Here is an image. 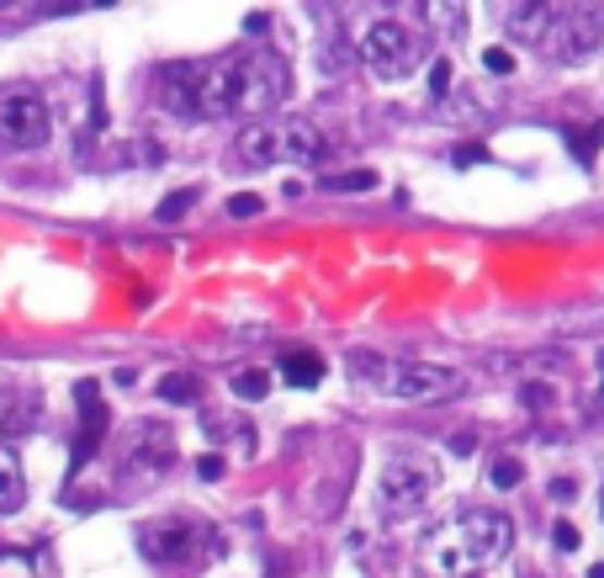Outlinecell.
Returning a JSON list of instances; mask_svg holds the SVG:
<instances>
[{
	"mask_svg": "<svg viewBox=\"0 0 604 578\" xmlns=\"http://www.w3.org/2000/svg\"><path fill=\"white\" fill-rule=\"evenodd\" d=\"M282 377H286V388H319L323 382V356H313V351H286Z\"/></svg>",
	"mask_w": 604,
	"mask_h": 578,
	"instance_id": "15",
	"label": "cell"
},
{
	"mask_svg": "<svg viewBox=\"0 0 604 578\" xmlns=\"http://www.w3.org/2000/svg\"><path fill=\"white\" fill-rule=\"evenodd\" d=\"M578 494V483H572V478H557V483H552V499H572Z\"/></svg>",
	"mask_w": 604,
	"mask_h": 578,
	"instance_id": "29",
	"label": "cell"
},
{
	"mask_svg": "<svg viewBox=\"0 0 604 578\" xmlns=\"http://www.w3.org/2000/svg\"><path fill=\"white\" fill-rule=\"evenodd\" d=\"M435 483H441V472H435L430 456L398 452V456H387V467H382V478H377V504H382L387 520H398V515L424 509L430 494H435Z\"/></svg>",
	"mask_w": 604,
	"mask_h": 578,
	"instance_id": "6",
	"label": "cell"
},
{
	"mask_svg": "<svg viewBox=\"0 0 604 578\" xmlns=\"http://www.w3.org/2000/svg\"><path fill=\"white\" fill-rule=\"evenodd\" d=\"M430 90H435V96L451 90V59H435V70H430Z\"/></svg>",
	"mask_w": 604,
	"mask_h": 578,
	"instance_id": "26",
	"label": "cell"
},
{
	"mask_svg": "<svg viewBox=\"0 0 604 578\" xmlns=\"http://www.w3.org/2000/svg\"><path fill=\"white\" fill-rule=\"evenodd\" d=\"M329 192H371L377 186V170H345V175H323Z\"/></svg>",
	"mask_w": 604,
	"mask_h": 578,
	"instance_id": "17",
	"label": "cell"
},
{
	"mask_svg": "<svg viewBox=\"0 0 604 578\" xmlns=\"http://www.w3.org/2000/svg\"><path fill=\"white\" fill-rule=\"evenodd\" d=\"M22 499H27V478H22V462L11 446H0V515H11V509H22Z\"/></svg>",
	"mask_w": 604,
	"mask_h": 578,
	"instance_id": "14",
	"label": "cell"
},
{
	"mask_svg": "<svg viewBox=\"0 0 604 578\" xmlns=\"http://www.w3.org/2000/svg\"><path fill=\"white\" fill-rule=\"evenodd\" d=\"M515 541V526L504 509H451L419 537V563L430 578H467L498 563Z\"/></svg>",
	"mask_w": 604,
	"mask_h": 578,
	"instance_id": "2",
	"label": "cell"
},
{
	"mask_svg": "<svg viewBox=\"0 0 604 578\" xmlns=\"http://www.w3.org/2000/svg\"><path fill=\"white\" fill-rule=\"evenodd\" d=\"M600 509H604V494H600Z\"/></svg>",
	"mask_w": 604,
	"mask_h": 578,
	"instance_id": "32",
	"label": "cell"
},
{
	"mask_svg": "<svg viewBox=\"0 0 604 578\" xmlns=\"http://www.w3.org/2000/svg\"><path fill=\"white\" fill-rule=\"evenodd\" d=\"M520 462H515V456H498V462H493V483H498V489H515V483H520Z\"/></svg>",
	"mask_w": 604,
	"mask_h": 578,
	"instance_id": "22",
	"label": "cell"
},
{
	"mask_svg": "<svg viewBox=\"0 0 604 578\" xmlns=\"http://www.w3.org/2000/svg\"><path fill=\"white\" fill-rule=\"evenodd\" d=\"M552 11H557V5H546V0L509 5V11H504V33H509V38H525V42H541L546 27H552Z\"/></svg>",
	"mask_w": 604,
	"mask_h": 578,
	"instance_id": "13",
	"label": "cell"
},
{
	"mask_svg": "<svg viewBox=\"0 0 604 578\" xmlns=\"http://www.w3.org/2000/svg\"><path fill=\"white\" fill-rule=\"evenodd\" d=\"M48 107H42V96L33 90H22V85H11V90H0V149H11V155H22V149H42L48 144Z\"/></svg>",
	"mask_w": 604,
	"mask_h": 578,
	"instance_id": "9",
	"label": "cell"
},
{
	"mask_svg": "<svg viewBox=\"0 0 604 578\" xmlns=\"http://www.w3.org/2000/svg\"><path fill=\"white\" fill-rule=\"evenodd\" d=\"M329 155V138L303 118H271L239 133L244 165H319Z\"/></svg>",
	"mask_w": 604,
	"mask_h": 578,
	"instance_id": "4",
	"label": "cell"
},
{
	"mask_svg": "<svg viewBox=\"0 0 604 578\" xmlns=\"http://www.w3.org/2000/svg\"><path fill=\"white\" fill-rule=\"evenodd\" d=\"M75 404H81V441H75V472L96 456L101 435H107V404H101V382H75Z\"/></svg>",
	"mask_w": 604,
	"mask_h": 578,
	"instance_id": "11",
	"label": "cell"
},
{
	"mask_svg": "<svg viewBox=\"0 0 604 578\" xmlns=\"http://www.w3.org/2000/svg\"><path fill=\"white\" fill-rule=\"evenodd\" d=\"M234 393L249 398V404H255V398H266V393H271V372H239V377H234Z\"/></svg>",
	"mask_w": 604,
	"mask_h": 578,
	"instance_id": "19",
	"label": "cell"
},
{
	"mask_svg": "<svg viewBox=\"0 0 604 578\" xmlns=\"http://www.w3.org/2000/svg\"><path fill=\"white\" fill-rule=\"evenodd\" d=\"M345 372L387 393V398H403V404H441V398H456L461 393V372H451L441 361H408V356H377V351H356L345 361Z\"/></svg>",
	"mask_w": 604,
	"mask_h": 578,
	"instance_id": "3",
	"label": "cell"
},
{
	"mask_svg": "<svg viewBox=\"0 0 604 578\" xmlns=\"http://www.w3.org/2000/svg\"><path fill=\"white\" fill-rule=\"evenodd\" d=\"M600 127H572V133H567V144H572V155H578V160H583V165H589V160H594V149H600Z\"/></svg>",
	"mask_w": 604,
	"mask_h": 578,
	"instance_id": "20",
	"label": "cell"
},
{
	"mask_svg": "<svg viewBox=\"0 0 604 578\" xmlns=\"http://www.w3.org/2000/svg\"><path fill=\"white\" fill-rule=\"evenodd\" d=\"M361 59H366V70H371V75H382V81H403V75H414V70H419L424 42H419V33H414L408 22L382 16L377 27H366Z\"/></svg>",
	"mask_w": 604,
	"mask_h": 578,
	"instance_id": "7",
	"label": "cell"
},
{
	"mask_svg": "<svg viewBox=\"0 0 604 578\" xmlns=\"http://www.w3.org/2000/svg\"><path fill=\"white\" fill-rule=\"evenodd\" d=\"M600 393H604V377H600Z\"/></svg>",
	"mask_w": 604,
	"mask_h": 578,
	"instance_id": "31",
	"label": "cell"
},
{
	"mask_svg": "<svg viewBox=\"0 0 604 578\" xmlns=\"http://www.w3.org/2000/svg\"><path fill=\"white\" fill-rule=\"evenodd\" d=\"M430 22L441 27L445 38H461V33H467V11H461V5H430Z\"/></svg>",
	"mask_w": 604,
	"mask_h": 578,
	"instance_id": "18",
	"label": "cell"
},
{
	"mask_svg": "<svg viewBox=\"0 0 604 578\" xmlns=\"http://www.w3.org/2000/svg\"><path fill=\"white\" fill-rule=\"evenodd\" d=\"M160 398H164V404H197L201 382L192 372H164L160 377Z\"/></svg>",
	"mask_w": 604,
	"mask_h": 578,
	"instance_id": "16",
	"label": "cell"
},
{
	"mask_svg": "<svg viewBox=\"0 0 604 578\" xmlns=\"http://www.w3.org/2000/svg\"><path fill=\"white\" fill-rule=\"evenodd\" d=\"M127 462L144 467V472H164V467L175 462V435H170V425L138 419L133 435H127Z\"/></svg>",
	"mask_w": 604,
	"mask_h": 578,
	"instance_id": "10",
	"label": "cell"
},
{
	"mask_svg": "<svg viewBox=\"0 0 604 578\" xmlns=\"http://www.w3.org/2000/svg\"><path fill=\"white\" fill-rule=\"evenodd\" d=\"M42 414L38 388H0V435H27Z\"/></svg>",
	"mask_w": 604,
	"mask_h": 578,
	"instance_id": "12",
	"label": "cell"
},
{
	"mask_svg": "<svg viewBox=\"0 0 604 578\" xmlns=\"http://www.w3.org/2000/svg\"><path fill=\"white\" fill-rule=\"evenodd\" d=\"M197 478L218 483V478H223V456H218V452H207V456H201V462H197Z\"/></svg>",
	"mask_w": 604,
	"mask_h": 578,
	"instance_id": "25",
	"label": "cell"
},
{
	"mask_svg": "<svg viewBox=\"0 0 604 578\" xmlns=\"http://www.w3.org/2000/svg\"><path fill=\"white\" fill-rule=\"evenodd\" d=\"M589 578H604V563H594V568H589Z\"/></svg>",
	"mask_w": 604,
	"mask_h": 578,
	"instance_id": "30",
	"label": "cell"
},
{
	"mask_svg": "<svg viewBox=\"0 0 604 578\" xmlns=\"http://www.w3.org/2000/svg\"><path fill=\"white\" fill-rule=\"evenodd\" d=\"M138 546H144V557L160 563V568H192V563L218 552V531L192 520V515H164V520L138 531Z\"/></svg>",
	"mask_w": 604,
	"mask_h": 578,
	"instance_id": "5",
	"label": "cell"
},
{
	"mask_svg": "<svg viewBox=\"0 0 604 578\" xmlns=\"http://www.w3.org/2000/svg\"><path fill=\"white\" fill-rule=\"evenodd\" d=\"M483 64L493 70V75H509V70H515V59H509L504 48H488V53H483Z\"/></svg>",
	"mask_w": 604,
	"mask_h": 578,
	"instance_id": "27",
	"label": "cell"
},
{
	"mask_svg": "<svg viewBox=\"0 0 604 578\" xmlns=\"http://www.w3.org/2000/svg\"><path fill=\"white\" fill-rule=\"evenodd\" d=\"M604 38V11L600 5H563V11H552V27H546V59L552 64H583V59H594V48Z\"/></svg>",
	"mask_w": 604,
	"mask_h": 578,
	"instance_id": "8",
	"label": "cell"
},
{
	"mask_svg": "<svg viewBox=\"0 0 604 578\" xmlns=\"http://www.w3.org/2000/svg\"><path fill=\"white\" fill-rule=\"evenodd\" d=\"M192 202H197V186H186V192H170V197L160 202V218H164V223H175V218H181V212H186Z\"/></svg>",
	"mask_w": 604,
	"mask_h": 578,
	"instance_id": "21",
	"label": "cell"
},
{
	"mask_svg": "<svg viewBox=\"0 0 604 578\" xmlns=\"http://www.w3.org/2000/svg\"><path fill=\"white\" fill-rule=\"evenodd\" d=\"M472 160H483V149H478V144H461V149H456V165H472Z\"/></svg>",
	"mask_w": 604,
	"mask_h": 578,
	"instance_id": "28",
	"label": "cell"
},
{
	"mask_svg": "<svg viewBox=\"0 0 604 578\" xmlns=\"http://www.w3.org/2000/svg\"><path fill=\"white\" fill-rule=\"evenodd\" d=\"M260 197H255V192H239V197H229V218H255V212H260Z\"/></svg>",
	"mask_w": 604,
	"mask_h": 578,
	"instance_id": "23",
	"label": "cell"
},
{
	"mask_svg": "<svg viewBox=\"0 0 604 578\" xmlns=\"http://www.w3.org/2000/svg\"><path fill=\"white\" fill-rule=\"evenodd\" d=\"M286 96V64L271 48L164 64L160 101L181 118H260Z\"/></svg>",
	"mask_w": 604,
	"mask_h": 578,
	"instance_id": "1",
	"label": "cell"
},
{
	"mask_svg": "<svg viewBox=\"0 0 604 578\" xmlns=\"http://www.w3.org/2000/svg\"><path fill=\"white\" fill-rule=\"evenodd\" d=\"M552 541H557V552H578V526H572V520H557V526H552Z\"/></svg>",
	"mask_w": 604,
	"mask_h": 578,
	"instance_id": "24",
	"label": "cell"
}]
</instances>
